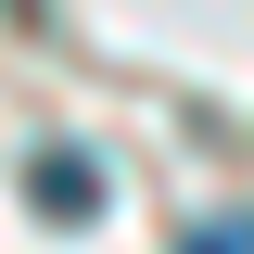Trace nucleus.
<instances>
[{"label":"nucleus","instance_id":"f03ea898","mask_svg":"<svg viewBox=\"0 0 254 254\" xmlns=\"http://www.w3.org/2000/svg\"><path fill=\"white\" fill-rule=\"evenodd\" d=\"M190 254H254V216H203V229H190Z\"/></svg>","mask_w":254,"mask_h":254},{"label":"nucleus","instance_id":"f257e3e1","mask_svg":"<svg viewBox=\"0 0 254 254\" xmlns=\"http://www.w3.org/2000/svg\"><path fill=\"white\" fill-rule=\"evenodd\" d=\"M26 203L64 216V229H89V216H102V165H89V153H38V165H26Z\"/></svg>","mask_w":254,"mask_h":254}]
</instances>
